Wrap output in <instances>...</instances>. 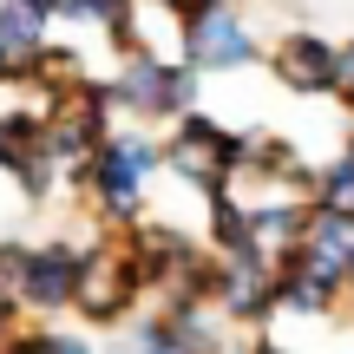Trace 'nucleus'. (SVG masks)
I'll return each mask as SVG.
<instances>
[{
	"label": "nucleus",
	"instance_id": "4",
	"mask_svg": "<svg viewBox=\"0 0 354 354\" xmlns=\"http://www.w3.org/2000/svg\"><path fill=\"white\" fill-rule=\"evenodd\" d=\"M112 99L125 105L131 118H190L197 73L158 59V53H131V59L118 66V79H112Z\"/></svg>",
	"mask_w": 354,
	"mask_h": 354
},
{
	"label": "nucleus",
	"instance_id": "2",
	"mask_svg": "<svg viewBox=\"0 0 354 354\" xmlns=\"http://www.w3.org/2000/svg\"><path fill=\"white\" fill-rule=\"evenodd\" d=\"M0 282H7L13 302L33 308V315L79 308L86 250H73V243H0Z\"/></svg>",
	"mask_w": 354,
	"mask_h": 354
},
{
	"label": "nucleus",
	"instance_id": "10",
	"mask_svg": "<svg viewBox=\"0 0 354 354\" xmlns=\"http://www.w3.org/2000/svg\"><path fill=\"white\" fill-rule=\"evenodd\" d=\"M59 13H66V20H99L118 46L138 39V26H131V0H59Z\"/></svg>",
	"mask_w": 354,
	"mask_h": 354
},
{
	"label": "nucleus",
	"instance_id": "1",
	"mask_svg": "<svg viewBox=\"0 0 354 354\" xmlns=\"http://www.w3.org/2000/svg\"><path fill=\"white\" fill-rule=\"evenodd\" d=\"M250 151H256V131H223L210 112H190L177 118L171 145H165V171H177L190 190H203V203L223 197L243 171H250Z\"/></svg>",
	"mask_w": 354,
	"mask_h": 354
},
{
	"label": "nucleus",
	"instance_id": "16",
	"mask_svg": "<svg viewBox=\"0 0 354 354\" xmlns=\"http://www.w3.org/2000/svg\"><path fill=\"white\" fill-rule=\"evenodd\" d=\"M342 99L354 105V46H342Z\"/></svg>",
	"mask_w": 354,
	"mask_h": 354
},
{
	"label": "nucleus",
	"instance_id": "8",
	"mask_svg": "<svg viewBox=\"0 0 354 354\" xmlns=\"http://www.w3.org/2000/svg\"><path fill=\"white\" fill-rule=\"evenodd\" d=\"M276 79L289 92H342V46L315 33H289L276 46Z\"/></svg>",
	"mask_w": 354,
	"mask_h": 354
},
{
	"label": "nucleus",
	"instance_id": "9",
	"mask_svg": "<svg viewBox=\"0 0 354 354\" xmlns=\"http://www.w3.org/2000/svg\"><path fill=\"white\" fill-rule=\"evenodd\" d=\"M46 53V13L33 0H0V79H33Z\"/></svg>",
	"mask_w": 354,
	"mask_h": 354
},
{
	"label": "nucleus",
	"instance_id": "18",
	"mask_svg": "<svg viewBox=\"0 0 354 354\" xmlns=\"http://www.w3.org/2000/svg\"><path fill=\"white\" fill-rule=\"evenodd\" d=\"M256 354H282V348H269V342H263V348H256Z\"/></svg>",
	"mask_w": 354,
	"mask_h": 354
},
{
	"label": "nucleus",
	"instance_id": "3",
	"mask_svg": "<svg viewBox=\"0 0 354 354\" xmlns=\"http://www.w3.org/2000/svg\"><path fill=\"white\" fill-rule=\"evenodd\" d=\"M165 165V145H151L145 131H112V138L99 145V151L79 165V184L92 190V203L112 216H138L145 203V184H151V171Z\"/></svg>",
	"mask_w": 354,
	"mask_h": 354
},
{
	"label": "nucleus",
	"instance_id": "14",
	"mask_svg": "<svg viewBox=\"0 0 354 354\" xmlns=\"http://www.w3.org/2000/svg\"><path fill=\"white\" fill-rule=\"evenodd\" d=\"M0 354H92V342H79V335H66V328H26Z\"/></svg>",
	"mask_w": 354,
	"mask_h": 354
},
{
	"label": "nucleus",
	"instance_id": "7",
	"mask_svg": "<svg viewBox=\"0 0 354 354\" xmlns=\"http://www.w3.org/2000/svg\"><path fill=\"white\" fill-rule=\"evenodd\" d=\"M276 276L282 269L269 256H216V295L210 302L236 322H263V315H276Z\"/></svg>",
	"mask_w": 354,
	"mask_h": 354
},
{
	"label": "nucleus",
	"instance_id": "12",
	"mask_svg": "<svg viewBox=\"0 0 354 354\" xmlns=\"http://www.w3.org/2000/svg\"><path fill=\"white\" fill-rule=\"evenodd\" d=\"M125 354H190V348H184V335H177L171 315H151V322H138V328L125 335Z\"/></svg>",
	"mask_w": 354,
	"mask_h": 354
},
{
	"label": "nucleus",
	"instance_id": "17",
	"mask_svg": "<svg viewBox=\"0 0 354 354\" xmlns=\"http://www.w3.org/2000/svg\"><path fill=\"white\" fill-rule=\"evenodd\" d=\"M0 177H7V145H0Z\"/></svg>",
	"mask_w": 354,
	"mask_h": 354
},
{
	"label": "nucleus",
	"instance_id": "6",
	"mask_svg": "<svg viewBox=\"0 0 354 354\" xmlns=\"http://www.w3.org/2000/svg\"><path fill=\"white\" fill-rule=\"evenodd\" d=\"M295 269H302L308 282H322L328 295H342L348 282H354V216L315 210V216H308L302 250H295Z\"/></svg>",
	"mask_w": 354,
	"mask_h": 354
},
{
	"label": "nucleus",
	"instance_id": "13",
	"mask_svg": "<svg viewBox=\"0 0 354 354\" xmlns=\"http://www.w3.org/2000/svg\"><path fill=\"white\" fill-rule=\"evenodd\" d=\"M315 210H342V216H354V151H348V158H335V165L322 171Z\"/></svg>",
	"mask_w": 354,
	"mask_h": 354
},
{
	"label": "nucleus",
	"instance_id": "11",
	"mask_svg": "<svg viewBox=\"0 0 354 354\" xmlns=\"http://www.w3.org/2000/svg\"><path fill=\"white\" fill-rule=\"evenodd\" d=\"M328 302H335V295L322 289V282H308L295 263H282V276H276V308H282V315H322Z\"/></svg>",
	"mask_w": 354,
	"mask_h": 354
},
{
	"label": "nucleus",
	"instance_id": "5",
	"mask_svg": "<svg viewBox=\"0 0 354 354\" xmlns=\"http://www.w3.org/2000/svg\"><path fill=\"white\" fill-rule=\"evenodd\" d=\"M250 59H256V33L223 0L184 20V66L190 73H236V66H250Z\"/></svg>",
	"mask_w": 354,
	"mask_h": 354
},
{
	"label": "nucleus",
	"instance_id": "15",
	"mask_svg": "<svg viewBox=\"0 0 354 354\" xmlns=\"http://www.w3.org/2000/svg\"><path fill=\"white\" fill-rule=\"evenodd\" d=\"M13 315H20V302H13V289L0 282V348L13 342Z\"/></svg>",
	"mask_w": 354,
	"mask_h": 354
}]
</instances>
